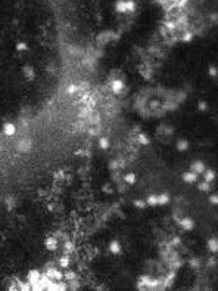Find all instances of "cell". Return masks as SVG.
<instances>
[{
  "mask_svg": "<svg viewBox=\"0 0 218 291\" xmlns=\"http://www.w3.org/2000/svg\"><path fill=\"white\" fill-rule=\"evenodd\" d=\"M46 276H47V278H50V279H53V281H62L63 273H62V272H59L58 269H47Z\"/></svg>",
  "mask_w": 218,
  "mask_h": 291,
  "instance_id": "cell-1",
  "label": "cell"
},
{
  "mask_svg": "<svg viewBox=\"0 0 218 291\" xmlns=\"http://www.w3.org/2000/svg\"><path fill=\"white\" fill-rule=\"evenodd\" d=\"M44 245H46L47 250L55 251V250L58 248V238H55V236H47L46 241H44Z\"/></svg>",
  "mask_w": 218,
  "mask_h": 291,
  "instance_id": "cell-2",
  "label": "cell"
},
{
  "mask_svg": "<svg viewBox=\"0 0 218 291\" xmlns=\"http://www.w3.org/2000/svg\"><path fill=\"white\" fill-rule=\"evenodd\" d=\"M40 276H41V273L38 272V271H30L28 272V275H27V281L31 284V287L35 284V282H38V279H40Z\"/></svg>",
  "mask_w": 218,
  "mask_h": 291,
  "instance_id": "cell-3",
  "label": "cell"
},
{
  "mask_svg": "<svg viewBox=\"0 0 218 291\" xmlns=\"http://www.w3.org/2000/svg\"><path fill=\"white\" fill-rule=\"evenodd\" d=\"M124 87H125V84H124L122 80H113L112 81V92L115 95H120L124 90Z\"/></svg>",
  "mask_w": 218,
  "mask_h": 291,
  "instance_id": "cell-4",
  "label": "cell"
},
{
  "mask_svg": "<svg viewBox=\"0 0 218 291\" xmlns=\"http://www.w3.org/2000/svg\"><path fill=\"white\" fill-rule=\"evenodd\" d=\"M199 179V174H196L195 171H187L183 174V180L184 182H189V183H193V182H198Z\"/></svg>",
  "mask_w": 218,
  "mask_h": 291,
  "instance_id": "cell-5",
  "label": "cell"
},
{
  "mask_svg": "<svg viewBox=\"0 0 218 291\" xmlns=\"http://www.w3.org/2000/svg\"><path fill=\"white\" fill-rule=\"evenodd\" d=\"M15 132H16L15 124H12V123H5V124H3V133H5L6 136H14Z\"/></svg>",
  "mask_w": 218,
  "mask_h": 291,
  "instance_id": "cell-6",
  "label": "cell"
},
{
  "mask_svg": "<svg viewBox=\"0 0 218 291\" xmlns=\"http://www.w3.org/2000/svg\"><path fill=\"white\" fill-rule=\"evenodd\" d=\"M178 223L181 225V227H183L184 231H192V229H193V227H195V225H193V220H192V219H189V217H184V219H181V220L178 222Z\"/></svg>",
  "mask_w": 218,
  "mask_h": 291,
  "instance_id": "cell-7",
  "label": "cell"
},
{
  "mask_svg": "<svg viewBox=\"0 0 218 291\" xmlns=\"http://www.w3.org/2000/svg\"><path fill=\"white\" fill-rule=\"evenodd\" d=\"M190 169H192V171H195L196 174H200V173L205 171V164L202 161H195L193 164H192Z\"/></svg>",
  "mask_w": 218,
  "mask_h": 291,
  "instance_id": "cell-8",
  "label": "cell"
},
{
  "mask_svg": "<svg viewBox=\"0 0 218 291\" xmlns=\"http://www.w3.org/2000/svg\"><path fill=\"white\" fill-rule=\"evenodd\" d=\"M109 251L112 253V254H118V253H121V244L117 241V239L111 241V244H109Z\"/></svg>",
  "mask_w": 218,
  "mask_h": 291,
  "instance_id": "cell-9",
  "label": "cell"
},
{
  "mask_svg": "<svg viewBox=\"0 0 218 291\" xmlns=\"http://www.w3.org/2000/svg\"><path fill=\"white\" fill-rule=\"evenodd\" d=\"M22 71H24V75L27 77V80H34V77H35V72H34L33 67L25 65V67L22 68Z\"/></svg>",
  "mask_w": 218,
  "mask_h": 291,
  "instance_id": "cell-10",
  "label": "cell"
},
{
  "mask_svg": "<svg viewBox=\"0 0 218 291\" xmlns=\"http://www.w3.org/2000/svg\"><path fill=\"white\" fill-rule=\"evenodd\" d=\"M31 149V142L28 141V139H22V141H19V151H24V152H27V151Z\"/></svg>",
  "mask_w": 218,
  "mask_h": 291,
  "instance_id": "cell-11",
  "label": "cell"
},
{
  "mask_svg": "<svg viewBox=\"0 0 218 291\" xmlns=\"http://www.w3.org/2000/svg\"><path fill=\"white\" fill-rule=\"evenodd\" d=\"M115 9H117V12H120V14H127V8H125L124 0H118L117 5H115Z\"/></svg>",
  "mask_w": 218,
  "mask_h": 291,
  "instance_id": "cell-12",
  "label": "cell"
},
{
  "mask_svg": "<svg viewBox=\"0 0 218 291\" xmlns=\"http://www.w3.org/2000/svg\"><path fill=\"white\" fill-rule=\"evenodd\" d=\"M156 198H158V206H165V204H168V201H170V197L166 194L156 195Z\"/></svg>",
  "mask_w": 218,
  "mask_h": 291,
  "instance_id": "cell-13",
  "label": "cell"
},
{
  "mask_svg": "<svg viewBox=\"0 0 218 291\" xmlns=\"http://www.w3.org/2000/svg\"><path fill=\"white\" fill-rule=\"evenodd\" d=\"M208 247H209V250L212 251V253H217V250H218V241H217V238H211L209 241H208Z\"/></svg>",
  "mask_w": 218,
  "mask_h": 291,
  "instance_id": "cell-14",
  "label": "cell"
},
{
  "mask_svg": "<svg viewBox=\"0 0 218 291\" xmlns=\"http://www.w3.org/2000/svg\"><path fill=\"white\" fill-rule=\"evenodd\" d=\"M177 149L181 151V152H183V151H187L189 149V142L187 141H178L177 142Z\"/></svg>",
  "mask_w": 218,
  "mask_h": 291,
  "instance_id": "cell-15",
  "label": "cell"
},
{
  "mask_svg": "<svg viewBox=\"0 0 218 291\" xmlns=\"http://www.w3.org/2000/svg\"><path fill=\"white\" fill-rule=\"evenodd\" d=\"M59 266L63 268V269H67V268L69 266V259H68V256H63V257L59 259Z\"/></svg>",
  "mask_w": 218,
  "mask_h": 291,
  "instance_id": "cell-16",
  "label": "cell"
},
{
  "mask_svg": "<svg viewBox=\"0 0 218 291\" xmlns=\"http://www.w3.org/2000/svg\"><path fill=\"white\" fill-rule=\"evenodd\" d=\"M215 179V173L212 171V170H206V171H205V182H212Z\"/></svg>",
  "mask_w": 218,
  "mask_h": 291,
  "instance_id": "cell-17",
  "label": "cell"
},
{
  "mask_svg": "<svg viewBox=\"0 0 218 291\" xmlns=\"http://www.w3.org/2000/svg\"><path fill=\"white\" fill-rule=\"evenodd\" d=\"M146 204H147V206H158V198H156V195H149L147 199H146Z\"/></svg>",
  "mask_w": 218,
  "mask_h": 291,
  "instance_id": "cell-18",
  "label": "cell"
},
{
  "mask_svg": "<svg viewBox=\"0 0 218 291\" xmlns=\"http://www.w3.org/2000/svg\"><path fill=\"white\" fill-rule=\"evenodd\" d=\"M124 182H125V183H130V185H133V183L136 182V176H134V173H128V174H125Z\"/></svg>",
  "mask_w": 218,
  "mask_h": 291,
  "instance_id": "cell-19",
  "label": "cell"
},
{
  "mask_svg": "<svg viewBox=\"0 0 218 291\" xmlns=\"http://www.w3.org/2000/svg\"><path fill=\"white\" fill-rule=\"evenodd\" d=\"M125 8H127V14H128V12H134L136 10V3L133 2V0H127V2H125Z\"/></svg>",
  "mask_w": 218,
  "mask_h": 291,
  "instance_id": "cell-20",
  "label": "cell"
},
{
  "mask_svg": "<svg viewBox=\"0 0 218 291\" xmlns=\"http://www.w3.org/2000/svg\"><path fill=\"white\" fill-rule=\"evenodd\" d=\"M139 142L142 143V145H149V143H150L149 137H147L145 133H140V135H139Z\"/></svg>",
  "mask_w": 218,
  "mask_h": 291,
  "instance_id": "cell-21",
  "label": "cell"
},
{
  "mask_svg": "<svg viewBox=\"0 0 218 291\" xmlns=\"http://www.w3.org/2000/svg\"><path fill=\"white\" fill-rule=\"evenodd\" d=\"M99 146L102 149H108L109 148V139L108 137H102L100 141H99Z\"/></svg>",
  "mask_w": 218,
  "mask_h": 291,
  "instance_id": "cell-22",
  "label": "cell"
},
{
  "mask_svg": "<svg viewBox=\"0 0 218 291\" xmlns=\"http://www.w3.org/2000/svg\"><path fill=\"white\" fill-rule=\"evenodd\" d=\"M199 189L200 191H203V192H208L209 189H211V185H209V182H202V183H199Z\"/></svg>",
  "mask_w": 218,
  "mask_h": 291,
  "instance_id": "cell-23",
  "label": "cell"
},
{
  "mask_svg": "<svg viewBox=\"0 0 218 291\" xmlns=\"http://www.w3.org/2000/svg\"><path fill=\"white\" fill-rule=\"evenodd\" d=\"M192 39H193V33H192V31L184 33V34H183V37H181V40H183V42H190Z\"/></svg>",
  "mask_w": 218,
  "mask_h": 291,
  "instance_id": "cell-24",
  "label": "cell"
},
{
  "mask_svg": "<svg viewBox=\"0 0 218 291\" xmlns=\"http://www.w3.org/2000/svg\"><path fill=\"white\" fill-rule=\"evenodd\" d=\"M67 92H68L69 95H74V93L78 92V87H77L75 84H69V86H68V89H67Z\"/></svg>",
  "mask_w": 218,
  "mask_h": 291,
  "instance_id": "cell-25",
  "label": "cell"
},
{
  "mask_svg": "<svg viewBox=\"0 0 218 291\" xmlns=\"http://www.w3.org/2000/svg\"><path fill=\"white\" fill-rule=\"evenodd\" d=\"M90 114H92V109L90 108H83L81 111H80V117H87V115H90Z\"/></svg>",
  "mask_w": 218,
  "mask_h": 291,
  "instance_id": "cell-26",
  "label": "cell"
},
{
  "mask_svg": "<svg viewBox=\"0 0 218 291\" xmlns=\"http://www.w3.org/2000/svg\"><path fill=\"white\" fill-rule=\"evenodd\" d=\"M133 204L136 206V207H139V208H143V207H146L147 204H146V201H139V199H136Z\"/></svg>",
  "mask_w": 218,
  "mask_h": 291,
  "instance_id": "cell-27",
  "label": "cell"
},
{
  "mask_svg": "<svg viewBox=\"0 0 218 291\" xmlns=\"http://www.w3.org/2000/svg\"><path fill=\"white\" fill-rule=\"evenodd\" d=\"M28 47H27V44L25 43H18L16 44V50H19V52H22V50H27Z\"/></svg>",
  "mask_w": 218,
  "mask_h": 291,
  "instance_id": "cell-28",
  "label": "cell"
},
{
  "mask_svg": "<svg viewBox=\"0 0 218 291\" xmlns=\"http://www.w3.org/2000/svg\"><path fill=\"white\" fill-rule=\"evenodd\" d=\"M75 276H77L75 272H67V273H65V278H67V279H69V281H71V279H75Z\"/></svg>",
  "mask_w": 218,
  "mask_h": 291,
  "instance_id": "cell-29",
  "label": "cell"
},
{
  "mask_svg": "<svg viewBox=\"0 0 218 291\" xmlns=\"http://www.w3.org/2000/svg\"><path fill=\"white\" fill-rule=\"evenodd\" d=\"M209 75H212V77H217V67H209Z\"/></svg>",
  "mask_w": 218,
  "mask_h": 291,
  "instance_id": "cell-30",
  "label": "cell"
},
{
  "mask_svg": "<svg viewBox=\"0 0 218 291\" xmlns=\"http://www.w3.org/2000/svg\"><path fill=\"white\" fill-rule=\"evenodd\" d=\"M65 248H67L68 251H72V250H74V244L69 242V241H67V242H65Z\"/></svg>",
  "mask_w": 218,
  "mask_h": 291,
  "instance_id": "cell-31",
  "label": "cell"
},
{
  "mask_svg": "<svg viewBox=\"0 0 218 291\" xmlns=\"http://www.w3.org/2000/svg\"><path fill=\"white\" fill-rule=\"evenodd\" d=\"M209 201L212 202V204H217V202H218V197H217V194H215V195H211V197H209Z\"/></svg>",
  "mask_w": 218,
  "mask_h": 291,
  "instance_id": "cell-32",
  "label": "cell"
},
{
  "mask_svg": "<svg viewBox=\"0 0 218 291\" xmlns=\"http://www.w3.org/2000/svg\"><path fill=\"white\" fill-rule=\"evenodd\" d=\"M198 108H199L200 111H205V109H206V104H205V102H199V104H198Z\"/></svg>",
  "mask_w": 218,
  "mask_h": 291,
  "instance_id": "cell-33",
  "label": "cell"
},
{
  "mask_svg": "<svg viewBox=\"0 0 218 291\" xmlns=\"http://www.w3.org/2000/svg\"><path fill=\"white\" fill-rule=\"evenodd\" d=\"M190 263H192V266H193V268H198V266H199V263H198L196 260H192Z\"/></svg>",
  "mask_w": 218,
  "mask_h": 291,
  "instance_id": "cell-34",
  "label": "cell"
},
{
  "mask_svg": "<svg viewBox=\"0 0 218 291\" xmlns=\"http://www.w3.org/2000/svg\"><path fill=\"white\" fill-rule=\"evenodd\" d=\"M177 244H180V239H178V238H174V239H172V245H177Z\"/></svg>",
  "mask_w": 218,
  "mask_h": 291,
  "instance_id": "cell-35",
  "label": "cell"
},
{
  "mask_svg": "<svg viewBox=\"0 0 218 291\" xmlns=\"http://www.w3.org/2000/svg\"><path fill=\"white\" fill-rule=\"evenodd\" d=\"M211 21L217 22V14H212V15H211Z\"/></svg>",
  "mask_w": 218,
  "mask_h": 291,
  "instance_id": "cell-36",
  "label": "cell"
},
{
  "mask_svg": "<svg viewBox=\"0 0 218 291\" xmlns=\"http://www.w3.org/2000/svg\"><path fill=\"white\" fill-rule=\"evenodd\" d=\"M103 191L105 192H112V189H109V186H103Z\"/></svg>",
  "mask_w": 218,
  "mask_h": 291,
  "instance_id": "cell-37",
  "label": "cell"
}]
</instances>
